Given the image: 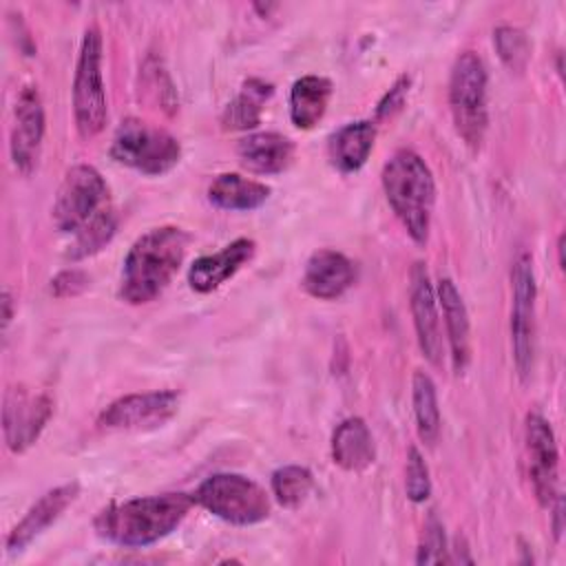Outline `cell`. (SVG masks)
I'll return each instance as SVG.
<instances>
[{"label":"cell","instance_id":"35","mask_svg":"<svg viewBox=\"0 0 566 566\" xmlns=\"http://www.w3.org/2000/svg\"><path fill=\"white\" fill-rule=\"evenodd\" d=\"M252 7H254V11H259V15H261V18H270V13H272V11H274L279 4H274V2H268V4L254 2Z\"/></svg>","mask_w":566,"mask_h":566},{"label":"cell","instance_id":"5","mask_svg":"<svg viewBox=\"0 0 566 566\" xmlns=\"http://www.w3.org/2000/svg\"><path fill=\"white\" fill-rule=\"evenodd\" d=\"M113 161L148 177L170 172L181 159V144L166 128L153 126L139 117H126L111 142Z\"/></svg>","mask_w":566,"mask_h":566},{"label":"cell","instance_id":"28","mask_svg":"<svg viewBox=\"0 0 566 566\" xmlns=\"http://www.w3.org/2000/svg\"><path fill=\"white\" fill-rule=\"evenodd\" d=\"M493 44H495V51H497L502 64L511 73L526 71V66L531 62V40L522 29L509 27V24L497 27L493 31Z\"/></svg>","mask_w":566,"mask_h":566},{"label":"cell","instance_id":"2","mask_svg":"<svg viewBox=\"0 0 566 566\" xmlns=\"http://www.w3.org/2000/svg\"><path fill=\"white\" fill-rule=\"evenodd\" d=\"M188 243L190 234L179 226H157L137 237L122 263L119 298L128 305L155 301L179 272Z\"/></svg>","mask_w":566,"mask_h":566},{"label":"cell","instance_id":"15","mask_svg":"<svg viewBox=\"0 0 566 566\" xmlns=\"http://www.w3.org/2000/svg\"><path fill=\"white\" fill-rule=\"evenodd\" d=\"M77 495H80V482L75 480L42 493L18 520V524L9 531L4 542L7 551L9 553L24 551L38 535H42L55 520L62 517V513L77 500Z\"/></svg>","mask_w":566,"mask_h":566},{"label":"cell","instance_id":"27","mask_svg":"<svg viewBox=\"0 0 566 566\" xmlns=\"http://www.w3.org/2000/svg\"><path fill=\"white\" fill-rule=\"evenodd\" d=\"M272 495L283 509H298L314 489V475L307 467L285 464L270 478Z\"/></svg>","mask_w":566,"mask_h":566},{"label":"cell","instance_id":"23","mask_svg":"<svg viewBox=\"0 0 566 566\" xmlns=\"http://www.w3.org/2000/svg\"><path fill=\"white\" fill-rule=\"evenodd\" d=\"M332 97V82L323 75H303L290 88V119L296 128L310 130L314 128Z\"/></svg>","mask_w":566,"mask_h":566},{"label":"cell","instance_id":"10","mask_svg":"<svg viewBox=\"0 0 566 566\" xmlns=\"http://www.w3.org/2000/svg\"><path fill=\"white\" fill-rule=\"evenodd\" d=\"M53 416V398L27 385H13L4 391L2 431L11 453H24L33 447Z\"/></svg>","mask_w":566,"mask_h":566},{"label":"cell","instance_id":"13","mask_svg":"<svg viewBox=\"0 0 566 566\" xmlns=\"http://www.w3.org/2000/svg\"><path fill=\"white\" fill-rule=\"evenodd\" d=\"M44 104L38 86L24 84L13 104V124L9 135V153L20 175H31L38 166L44 139Z\"/></svg>","mask_w":566,"mask_h":566},{"label":"cell","instance_id":"16","mask_svg":"<svg viewBox=\"0 0 566 566\" xmlns=\"http://www.w3.org/2000/svg\"><path fill=\"white\" fill-rule=\"evenodd\" d=\"M354 279L356 268L349 256L332 248H321L310 254L301 285L310 296L318 301H332L343 296L354 285Z\"/></svg>","mask_w":566,"mask_h":566},{"label":"cell","instance_id":"4","mask_svg":"<svg viewBox=\"0 0 566 566\" xmlns=\"http://www.w3.org/2000/svg\"><path fill=\"white\" fill-rule=\"evenodd\" d=\"M489 73L475 51H462L449 75V108L455 133L471 148L480 150L489 126Z\"/></svg>","mask_w":566,"mask_h":566},{"label":"cell","instance_id":"11","mask_svg":"<svg viewBox=\"0 0 566 566\" xmlns=\"http://www.w3.org/2000/svg\"><path fill=\"white\" fill-rule=\"evenodd\" d=\"M179 400L181 396L175 389L126 394L102 409L97 424L113 431H150L172 420Z\"/></svg>","mask_w":566,"mask_h":566},{"label":"cell","instance_id":"22","mask_svg":"<svg viewBox=\"0 0 566 566\" xmlns=\"http://www.w3.org/2000/svg\"><path fill=\"white\" fill-rule=\"evenodd\" d=\"M270 186L239 172H221L208 186V201L221 210L250 212L270 199Z\"/></svg>","mask_w":566,"mask_h":566},{"label":"cell","instance_id":"14","mask_svg":"<svg viewBox=\"0 0 566 566\" xmlns=\"http://www.w3.org/2000/svg\"><path fill=\"white\" fill-rule=\"evenodd\" d=\"M409 307L413 316V329L422 356L433 365H442V329L438 314V296L431 285L427 265L416 261L409 272Z\"/></svg>","mask_w":566,"mask_h":566},{"label":"cell","instance_id":"26","mask_svg":"<svg viewBox=\"0 0 566 566\" xmlns=\"http://www.w3.org/2000/svg\"><path fill=\"white\" fill-rule=\"evenodd\" d=\"M117 232V214L113 208H104L99 210L88 223H84L73 241L69 243V250L64 252L66 259L71 261H80L86 256H93L95 252H99Z\"/></svg>","mask_w":566,"mask_h":566},{"label":"cell","instance_id":"24","mask_svg":"<svg viewBox=\"0 0 566 566\" xmlns=\"http://www.w3.org/2000/svg\"><path fill=\"white\" fill-rule=\"evenodd\" d=\"M274 95V84L261 77H248L239 93L226 104L221 113L223 130H250L261 122L268 99Z\"/></svg>","mask_w":566,"mask_h":566},{"label":"cell","instance_id":"25","mask_svg":"<svg viewBox=\"0 0 566 566\" xmlns=\"http://www.w3.org/2000/svg\"><path fill=\"white\" fill-rule=\"evenodd\" d=\"M411 405H413V418H416V431L418 438L427 444L433 447L440 438V407H438V391L433 378L416 369L411 378Z\"/></svg>","mask_w":566,"mask_h":566},{"label":"cell","instance_id":"3","mask_svg":"<svg viewBox=\"0 0 566 566\" xmlns=\"http://www.w3.org/2000/svg\"><path fill=\"white\" fill-rule=\"evenodd\" d=\"M380 184L389 208L411 241L424 245L436 206V179L427 161L411 148H398L385 161Z\"/></svg>","mask_w":566,"mask_h":566},{"label":"cell","instance_id":"29","mask_svg":"<svg viewBox=\"0 0 566 566\" xmlns=\"http://www.w3.org/2000/svg\"><path fill=\"white\" fill-rule=\"evenodd\" d=\"M405 493L413 504H422L431 495L429 467L418 447H409L405 464Z\"/></svg>","mask_w":566,"mask_h":566},{"label":"cell","instance_id":"19","mask_svg":"<svg viewBox=\"0 0 566 566\" xmlns=\"http://www.w3.org/2000/svg\"><path fill=\"white\" fill-rule=\"evenodd\" d=\"M237 155L241 166L254 175H279L294 159V142L274 130L250 133L239 139Z\"/></svg>","mask_w":566,"mask_h":566},{"label":"cell","instance_id":"20","mask_svg":"<svg viewBox=\"0 0 566 566\" xmlns=\"http://www.w3.org/2000/svg\"><path fill=\"white\" fill-rule=\"evenodd\" d=\"M374 142H376V122L371 119L349 122L329 135V142H327L329 164L343 175L358 172L367 164L374 150Z\"/></svg>","mask_w":566,"mask_h":566},{"label":"cell","instance_id":"32","mask_svg":"<svg viewBox=\"0 0 566 566\" xmlns=\"http://www.w3.org/2000/svg\"><path fill=\"white\" fill-rule=\"evenodd\" d=\"M409 86H411V77L409 75H400L394 86L382 95V99L376 106V119H389L391 115H396L402 106L405 99L409 95Z\"/></svg>","mask_w":566,"mask_h":566},{"label":"cell","instance_id":"36","mask_svg":"<svg viewBox=\"0 0 566 566\" xmlns=\"http://www.w3.org/2000/svg\"><path fill=\"white\" fill-rule=\"evenodd\" d=\"M562 250H564V234H559V239H557V263H559V268L564 265V259H562Z\"/></svg>","mask_w":566,"mask_h":566},{"label":"cell","instance_id":"7","mask_svg":"<svg viewBox=\"0 0 566 566\" xmlns=\"http://www.w3.org/2000/svg\"><path fill=\"white\" fill-rule=\"evenodd\" d=\"M73 117L82 139L97 137L108 119V102L102 73V33L95 24L86 27L75 75H73Z\"/></svg>","mask_w":566,"mask_h":566},{"label":"cell","instance_id":"18","mask_svg":"<svg viewBox=\"0 0 566 566\" xmlns=\"http://www.w3.org/2000/svg\"><path fill=\"white\" fill-rule=\"evenodd\" d=\"M436 296L442 307V323H444V332L451 349L453 371L464 374L471 360V323H469L467 305L462 301L460 290L449 276L438 281Z\"/></svg>","mask_w":566,"mask_h":566},{"label":"cell","instance_id":"31","mask_svg":"<svg viewBox=\"0 0 566 566\" xmlns=\"http://www.w3.org/2000/svg\"><path fill=\"white\" fill-rule=\"evenodd\" d=\"M88 283H91V279H88V274L84 270L69 268V270L57 272L51 279V294L55 298H71V296L82 294L88 287Z\"/></svg>","mask_w":566,"mask_h":566},{"label":"cell","instance_id":"34","mask_svg":"<svg viewBox=\"0 0 566 566\" xmlns=\"http://www.w3.org/2000/svg\"><path fill=\"white\" fill-rule=\"evenodd\" d=\"M2 334H7L9 325H11V318H13V298H11V292L4 287L2 290Z\"/></svg>","mask_w":566,"mask_h":566},{"label":"cell","instance_id":"9","mask_svg":"<svg viewBox=\"0 0 566 566\" xmlns=\"http://www.w3.org/2000/svg\"><path fill=\"white\" fill-rule=\"evenodd\" d=\"M535 298L533 256L522 250L511 268V347L520 380H526L535 365Z\"/></svg>","mask_w":566,"mask_h":566},{"label":"cell","instance_id":"12","mask_svg":"<svg viewBox=\"0 0 566 566\" xmlns=\"http://www.w3.org/2000/svg\"><path fill=\"white\" fill-rule=\"evenodd\" d=\"M524 449L528 480L542 506H551L559 495V451L551 422L539 411H528L524 420Z\"/></svg>","mask_w":566,"mask_h":566},{"label":"cell","instance_id":"8","mask_svg":"<svg viewBox=\"0 0 566 566\" xmlns=\"http://www.w3.org/2000/svg\"><path fill=\"white\" fill-rule=\"evenodd\" d=\"M108 186L102 172L91 164L71 166L55 192L51 221L60 232H77L99 210L106 208Z\"/></svg>","mask_w":566,"mask_h":566},{"label":"cell","instance_id":"30","mask_svg":"<svg viewBox=\"0 0 566 566\" xmlns=\"http://www.w3.org/2000/svg\"><path fill=\"white\" fill-rule=\"evenodd\" d=\"M447 551L449 548H447L444 526L436 517V513L431 511L427 522H424V528H422V539L418 544L416 564H442V562H449Z\"/></svg>","mask_w":566,"mask_h":566},{"label":"cell","instance_id":"21","mask_svg":"<svg viewBox=\"0 0 566 566\" xmlns=\"http://www.w3.org/2000/svg\"><path fill=\"white\" fill-rule=\"evenodd\" d=\"M332 460L349 473H360L374 464L376 444L363 418L349 416L336 424L332 433Z\"/></svg>","mask_w":566,"mask_h":566},{"label":"cell","instance_id":"33","mask_svg":"<svg viewBox=\"0 0 566 566\" xmlns=\"http://www.w3.org/2000/svg\"><path fill=\"white\" fill-rule=\"evenodd\" d=\"M548 509L553 511V533H555V539H559L562 531H564V502H562V493L553 500V504Z\"/></svg>","mask_w":566,"mask_h":566},{"label":"cell","instance_id":"17","mask_svg":"<svg viewBox=\"0 0 566 566\" xmlns=\"http://www.w3.org/2000/svg\"><path fill=\"white\" fill-rule=\"evenodd\" d=\"M256 252V243L248 237H239L214 254H203L188 268V285L199 294H210L232 279Z\"/></svg>","mask_w":566,"mask_h":566},{"label":"cell","instance_id":"1","mask_svg":"<svg viewBox=\"0 0 566 566\" xmlns=\"http://www.w3.org/2000/svg\"><path fill=\"white\" fill-rule=\"evenodd\" d=\"M195 497L181 491L142 495L104 506L95 520V533L122 548H146L168 537L188 517Z\"/></svg>","mask_w":566,"mask_h":566},{"label":"cell","instance_id":"6","mask_svg":"<svg viewBox=\"0 0 566 566\" xmlns=\"http://www.w3.org/2000/svg\"><path fill=\"white\" fill-rule=\"evenodd\" d=\"M192 497L195 504L234 526H252L270 515L265 489L241 473H212L197 486Z\"/></svg>","mask_w":566,"mask_h":566}]
</instances>
